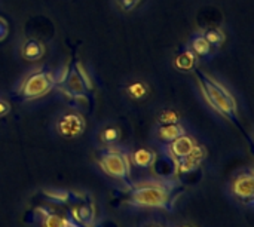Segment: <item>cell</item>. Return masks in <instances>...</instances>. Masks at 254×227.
<instances>
[{
	"label": "cell",
	"instance_id": "1",
	"mask_svg": "<svg viewBox=\"0 0 254 227\" xmlns=\"http://www.w3.org/2000/svg\"><path fill=\"white\" fill-rule=\"evenodd\" d=\"M195 71H196V77H198V82L201 86V92H202L207 104L216 113H219L229 122L240 125L237 100L231 94V91L222 82L211 77L210 74H205L199 68H195Z\"/></svg>",
	"mask_w": 254,
	"mask_h": 227
},
{
	"label": "cell",
	"instance_id": "24",
	"mask_svg": "<svg viewBox=\"0 0 254 227\" xmlns=\"http://www.w3.org/2000/svg\"><path fill=\"white\" fill-rule=\"evenodd\" d=\"M74 67H76V70H77V73L80 74V77L83 79V82H85V85H86V88H88V91L89 89H92V82H91V77H89V74H88V71H86V68L77 61L76 64H74Z\"/></svg>",
	"mask_w": 254,
	"mask_h": 227
},
{
	"label": "cell",
	"instance_id": "2",
	"mask_svg": "<svg viewBox=\"0 0 254 227\" xmlns=\"http://www.w3.org/2000/svg\"><path fill=\"white\" fill-rule=\"evenodd\" d=\"M128 204L137 208L173 210V184L162 181H143L129 186Z\"/></svg>",
	"mask_w": 254,
	"mask_h": 227
},
{
	"label": "cell",
	"instance_id": "23",
	"mask_svg": "<svg viewBox=\"0 0 254 227\" xmlns=\"http://www.w3.org/2000/svg\"><path fill=\"white\" fill-rule=\"evenodd\" d=\"M68 71H70V67H68L67 64H65V65H63V67H60V68H58V71H57V73H54L55 85H63V83L65 82L67 76H68Z\"/></svg>",
	"mask_w": 254,
	"mask_h": 227
},
{
	"label": "cell",
	"instance_id": "15",
	"mask_svg": "<svg viewBox=\"0 0 254 227\" xmlns=\"http://www.w3.org/2000/svg\"><path fill=\"white\" fill-rule=\"evenodd\" d=\"M186 134V129L182 123H165V125H158L156 128V137L162 143L168 144L177 137Z\"/></svg>",
	"mask_w": 254,
	"mask_h": 227
},
{
	"label": "cell",
	"instance_id": "6",
	"mask_svg": "<svg viewBox=\"0 0 254 227\" xmlns=\"http://www.w3.org/2000/svg\"><path fill=\"white\" fill-rule=\"evenodd\" d=\"M231 195L238 202L244 204L249 208L254 205V174L252 170L241 171L231 181Z\"/></svg>",
	"mask_w": 254,
	"mask_h": 227
},
{
	"label": "cell",
	"instance_id": "14",
	"mask_svg": "<svg viewBox=\"0 0 254 227\" xmlns=\"http://www.w3.org/2000/svg\"><path fill=\"white\" fill-rule=\"evenodd\" d=\"M198 64V57L195 55V52L190 48H186L185 51L179 52L174 58V67L179 71H193L196 68Z\"/></svg>",
	"mask_w": 254,
	"mask_h": 227
},
{
	"label": "cell",
	"instance_id": "27",
	"mask_svg": "<svg viewBox=\"0 0 254 227\" xmlns=\"http://www.w3.org/2000/svg\"><path fill=\"white\" fill-rule=\"evenodd\" d=\"M140 227H167V226H165V225H162V223H158V222H147V223L141 225Z\"/></svg>",
	"mask_w": 254,
	"mask_h": 227
},
{
	"label": "cell",
	"instance_id": "8",
	"mask_svg": "<svg viewBox=\"0 0 254 227\" xmlns=\"http://www.w3.org/2000/svg\"><path fill=\"white\" fill-rule=\"evenodd\" d=\"M195 146H196V141L190 135L183 134V135L177 137L176 140H173L171 143L165 144V153L168 158H171L176 162V161L185 158L186 155H189Z\"/></svg>",
	"mask_w": 254,
	"mask_h": 227
},
{
	"label": "cell",
	"instance_id": "26",
	"mask_svg": "<svg viewBox=\"0 0 254 227\" xmlns=\"http://www.w3.org/2000/svg\"><path fill=\"white\" fill-rule=\"evenodd\" d=\"M9 112H10V106H9V103L0 98V117L6 116Z\"/></svg>",
	"mask_w": 254,
	"mask_h": 227
},
{
	"label": "cell",
	"instance_id": "16",
	"mask_svg": "<svg viewBox=\"0 0 254 227\" xmlns=\"http://www.w3.org/2000/svg\"><path fill=\"white\" fill-rule=\"evenodd\" d=\"M122 137V131L118 125L115 123H107L98 131V138L100 143L104 147H115Z\"/></svg>",
	"mask_w": 254,
	"mask_h": 227
},
{
	"label": "cell",
	"instance_id": "10",
	"mask_svg": "<svg viewBox=\"0 0 254 227\" xmlns=\"http://www.w3.org/2000/svg\"><path fill=\"white\" fill-rule=\"evenodd\" d=\"M63 85H64L65 94L70 95V97H74V98L83 97V95H86V92H88V88H86L83 79L80 77V74L77 73V70H76L74 65L70 68L68 76H67V79H65V82H64Z\"/></svg>",
	"mask_w": 254,
	"mask_h": 227
},
{
	"label": "cell",
	"instance_id": "25",
	"mask_svg": "<svg viewBox=\"0 0 254 227\" xmlns=\"http://www.w3.org/2000/svg\"><path fill=\"white\" fill-rule=\"evenodd\" d=\"M7 34H9V24L3 16H0V42H3L7 37Z\"/></svg>",
	"mask_w": 254,
	"mask_h": 227
},
{
	"label": "cell",
	"instance_id": "17",
	"mask_svg": "<svg viewBox=\"0 0 254 227\" xmlns=\"http://www.w3.org/2000/svg\"><path fill=\"white\" fill-rule=\"evenodd\" d=\"M196 57H202V58H210L214 54V49L211 48V45L205 40L202 33H198L192 37L190 40V46H189Z\"/></svg>",
	"mask_w": 254,
	"mask_h": 227
},
{
	"label": "cell",
	"instance_id": "21",
	"mask_svg": "<svg viewBox=\"0 0 254 227\" xmlns=\"http://www.w3.org/2000/svg\"><path fill=\"white\" fill-rule=\"evenodd\" d=\"M156 120H158V125H165V123H180L182 116H180V114H179V112H177V110H174V109H164V110H161V112H159V114H158Z\"/></svg>",
	"mask_w": 254,
	"mask_h": 227
},
{
	"label": "cell",
	"instance_id": "5",
	"mask_svg": "<svg viewBox=\"0 0 254 227\" xmlns=\"http://www.w3.org/2000/svg\"><path fill=\"white\" fill-rule=\"evenodd\" d=\"M86 129V120L82 113L76 110H67L55 120V131L65 140L79 138Z\"/></svg>",
	"mask_w": 254,
	"mask_h": 227
},
{
	"label": "cell",
	"instance_id": "13",
	"mask_svg": "<svg viewBox=\"0 0 254 227\" xmlns=\"http://www.w3.org/2000/svg\"><path fill=\"white\" fill-rule=\"evenodd\" d=\"M43 195L46 199H49L54 204L58 205H68V204H76L80 198L77 193L65 190V189H45Z\"/></svg>",
	"mask_w": 254,
	"mask_h": 227
},
{
	"label": "cell",
	"instance_id": "19",
	"mask_svg": "<svg viewBox=\"0 0 254 227\" xmlns=\"http://www.w3.org/2000/svg\"><path fill=\"white\" fill-rule=\"evenodd\" d=\"M125 92L132 100H143L149 94V85L143 80H135V82H131L129 85H127Z\"/></svg>",
	"mask_w": 254,
	"mask_h": 227
},
{
	"label": "cell",
	"instance_id": "3",
	"mask_svg": "<svg viewBox=\"0 0 254 227\" xmlns=\"http://www.w3.org/2000/svg\"><path fill=\"white\" fill-rule=\"evenodd\" d=\"M98 165L101 168V171L109 175L110 178H115L121 183H125L128 186H131L129 181V174H131V168H129V159L122 155L121 152L113 150V147H106L98 158Z\"/></svg>",
	"mask_w": 254,
	"mask_h": 227
},
{
	"label": "cell",
	"instance_id": "7",
	"mask_svg": "<svg viewBox=\"0 0 254 227\" xmlns=\"http://www.w3.org/2000/svg\"><path fill=\"white\" fill-rule=\"evenodd\" d=\"M207 156H208L207 149L204 146H201V144H196L189 155H186L185 158L174 162L176 164V171L183 174V175L192 174L201 167V164L207 159Z\"/></svg>",
	"mask_w": 254,
	"mask_h": 227
},
{
	"label": "cell",
	"instance_id": "18",
	"mask_svg": "<svg viewBox=\"0 0 254 227\" xmlns=\"http://www.w3.org/2000/svg\"><path fill=\"white\" fill-rule=\"evenodd\" d=\"M42 227H79L70 219L63 217L54 211H51L46 217L42 219Z\"/></svg>",
	"mask_w": 254,
	"mask_h": 227
},
{
	"label": "cell",
	"instance_id": "22",
	"mask_svg": "<svg viewBox=\"0 0 254 227\" xmlns=\"http://www.w3.org/2000/svg\"><path fill=\"white\" fill-rule=\"evenodd\" d=\"M141 1L143 0H116V4L122 12H132Z\"/></svg>",
	"mask_w": 254,
	"mask_h": 227
},
{
	"label": "cell",
	"instance_id": "4",
	"mask_svg": "<svg viewBox=\"0 0 254 227\" xmlns=\"http://www.w3.org/2000/svg\"><path fill=\"white\" fill-rule=\"evenodd\" d=\"M54 86V73L48 70H36L22 80L18 92L24 100H37L46 95Z\"/></svg>",
	"mask_w": 254,
	"mask_h": 227
},
{
	"label": "cell",
	"instance_id": "9",
	"mask_svg": "<svg viewBox=\"0 0 254 227\" xmlns=\"http://www.w3.org/2000/svg\"><path fill=\"white\" fill-rule=\"evenodd\" d=\"M70 220L79 227L95 226V208L91 204L80 202L70 210Z\"/></svg>",
	"mask_w": 254,
	"mask_h": 227
},
{
	"label": "cell",
	"instance_id": "12",
	"mask_svg": "<svg viewBox=\"0 0 254 227\" xmlns=\"http://www.w3.org/2000/svg\"><path fill=\"white\" fill-rule=\"evenodd\" d=\"M129 162L132 165H135L137 168L147 170V168H150L156 162V152L152 150V149L140 147V149H137V150H134L131 153Z\"/></svg>",
	"mask_w": 254,
	"mask_h": 227
},
{
	"label": "cell",
	"instance_id": "28",
	"mask_svg": "<svg viewBox=\"0 0 254 227\" xmlns=\"http://www.w3.org/2000/svg\"><path fill=\"white\" fill-rule=\"evenodd\" d=\"M171 227H198V226L190 225V223H177V225H173Z\"/></svg>",
	"mask_w": 254,
	"mask_h": 227
},
{
	"label": "cell",
	"instance_id": "11",
	"mask_svg": "<svg viewBox=\"0 0 254 227\" xmlns=\"http://www.w3.org/2000/svg\"><path fill=\"white\" fill-rule=\"evenodd\" d=\"M21 55L24 59L27 61H39L43 55H45V45L34 39V37H30V39H25L22 43H21Z\"/></svg>",
	"mask_w": 254,
	"mask_h": 227
},
{
	"label": "cell",
	"instance_id": "20",
	"mask_svg": "<svg viewBox=\"0 0 254 227\" xmlns=\"http://www.w3.org/2000/svg\"><path fill=\"white\" fill-rule=\"evenodd\" d=\"M202 34L214 51L222 48V45L225 43V34L220 28H208V30L202 31Z\"/></svg>",
	"mask_w": 254,
	"mask_h": 227
}]
</instances>
